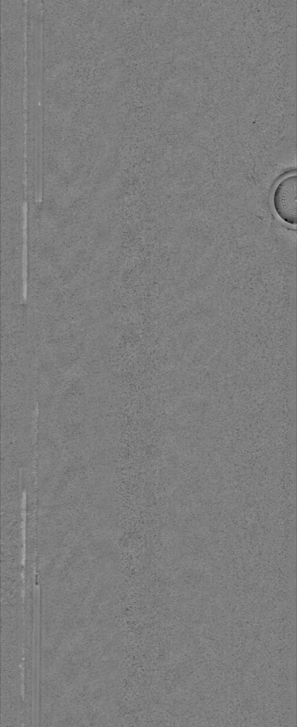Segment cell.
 Masks as SVG:
<instances>
[{"mask_svg": "<svg viewBox=\"0 0 297 727\" xmlns=\"http://www.w3.org/2000/svg\"><path fill=\"white\" fill-rule=\"evenodd\" d=\"M296 175H288L276 185L272 194V207L284 222L296 224Z\"/></svg>", "mask_w": 297, "mask_h": 727, "instance_id": "1", "label": "cell"}]
</instances>
